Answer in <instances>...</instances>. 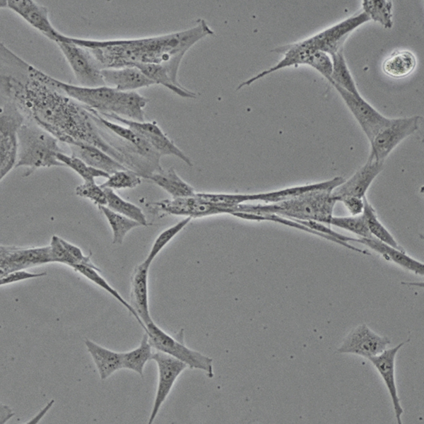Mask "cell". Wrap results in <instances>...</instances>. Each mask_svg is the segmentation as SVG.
Returning a JSON list of instances; mask_svg holds the SVG:
<instances>
[{
    "instance_id": "cell-1",
    "label": "cell",
    "mask_w": 424,
    "mask_h": 424,
    "mask_svg": "<svg viewBox=\"0 0 424 424\" xmlns=\"http://www.w3.org/2000/svg\"><path fill=\"white\" fill-rule=\"evenodd\" d=\"M8 63L14 73L1 72V95L11 98L25 119L45 129L68 146L88 144L105 151L127 168L134 159L105 136L107 129L93 119L86 106L37 78L30 64L13 54Z\"/></svg>"
},
{
    "instance_id": "cell-2",
    "label": "cell",
    "mask_w": 424,
    "mask_h": 424,
    "mask_svg": "<svg viewBox=\"0 0 424 424\" xmlns=\"http://www.w3.org/2000/svg\"><path fill=\"white\" fill-rule=\"evenodd\" d=\"M73 43L87 49L102 69L155 63L165 68L177 67L184 56L181 35L173 33L139 39L95 40L69 37Z\"/></svg>"
},
{
    "instance_id": "cell-3",
    "label": "cell",
    "mask_w": 424,
    "mask_h": 424,
    "mask_svg": "<svg viewBox=\"0 0 424 424\" xmlns=\"http://www.w3.org/2000/svg\"><path fill=\"white\" fill-rule=\"evenodd\" d=\"M345 179L341 176L336 182L328 186L277 203L264 205L242 204L238 206L237 211L276 214L291 220H312L329 225L337 203L331 194L332 191Z\"/></svg>"
},
{
    "instance_id": "cell-4",
    "label": "cell",
    "mask_w": 424,
    "mask_h": 424,
    "mask_svg": "<svg viewBox=\"0 0 424 424\" xmlns=\"http://www.w3.org/2000/svg\"><path fill=\"white\" fill-rule=\"evenodd\" d=\"M18 151L15 167H28L23 177L30 175L36 169L65 166L57 155L64 152L59 140L33 122L25 120L18 133Z\"/></svg>"
},
{
    "instance_id": "cell-5",
    "label": "cell",
    "mask_w": 424,
    "mask_h": 424,
    "mask_svg": "<svg viewBox=\"0 0 424 424\" xmlns=\"http://www.w3.org/2000/svg\"><path fill=\"white\" fill-rule=\"evenodd\" d=\"M145 326L144 332L147 334L152 348L181 360L190 369L202 370L208 377H213V359L187 347L184 341L183 329L172 336L159 327L153 321L148 323Z\"/></svg>"
},
{
    "instance_id": "cell-6",
    "label": "cell",
    "mask_w": 424,
    "mask_h": 424,
    "mask_svg": "<svg viewBox=\"0 0 424 424\" xmlns=\"http://www.w3.org/2000/svg\"><path fill=\"white\" fill-rule=\"evenodd\" d=\"M25 120L16 103L9 97L1 95V180L16 166L18 151V133Z\"/></svg>"
},
{
    "instance_id": "cell-7",
    "label": "cell",
    "mask_w": 424,
    "mask_h": 424,
    "mask_svg": "<svg viewBox=\"0 0 424 424\" xmlns=\"http://www.w3.org/2000/svg\"><path fill=\"white\" fill-rule=\"evenodd\" d=\"M34 75L41 81L54 86L79 103L99 113H109L119 91L104 86L86 87L59 81L30 65Z\"/></svg>"
},
{
    "instance_id": "cell-8",
    "label": "cell",
    "mask_w": 424,
    "mask_h": 424,
    "mask_svg": "<svg viewBox=\"0 0 424 424\" xmlns=\"http://www.w3.org/2000/svg\"><path fill=\"white\" fill-rule=\"evenodd\" d=\"M55 43L69 63L79 86H105L101 73L102 69L87 49L73 43L68 36L61 33Z\"/></svg>"
},
{
    "instance_id": "cell-9",
    "label": "cell",
    "mask_w": 424,
    "mask_h": 424,
    "mask_svg": "<svg viewBox=\"0 0 424 424\" xmlns=\"http://www.w3.org/2000/svg\"><path fill=\"white\" fill-rule=\"evenodd\" d=\"M421 117L418 115L390 119L373 139L369 141V157L384 162L391 152L406 138L419 128Z\"/></svg>"
},
{
    "instance_id": "cell-10",
    "label": "cell",
    "mask_w": 424,
    "mask_h": 424,
    "mask_svg": "<svg viewBox=\"0 0 424 424\" xmlns=\"http://www.w3.org/2000/svg\"><path fill=\"white\" fill-rule=\"evenodd\" d=\"M370 20L364 11L360 12L301 42L311 50L332 55L343 49V43L351 33Z\"/></svg>"
},
{
    "instance_id": "cell-11",
    "label": "cell",
    "mask_w": 424,
    "mask_h": 424,
    "mask_svg": "<svg viewBox=\"0 0 424 424\" xmlns=\"http://www.w3.org/2000/svg\"><path fill=\"white\" fill-rule=\"evenodd\" d=\"M99 114L107 119L118 122L137 132L143 136L160 155H174L179 158L189 167L193 166L191 159L174 143V142L163 131L155 122H137L124 119L114 114Z\"/></svg>"
},
{
    "instance_id": "cell-12",
    "label": "cell",
    "mask_w": 424,
    "mask_h": 424,
    "mask_svg": "<svg viewBox=\"0 0 424 424\" xmlns=\"http://www.w3.org/2000/svg\"><path fill=\"white\" fill-rule=\"evenodd\" d=\"M151 360L158 367V384L148 424H151L170 394L177 379L188 366L181 360L160 351L153 353Z\"/></svg>"
},
{
    "instance_id": "cell-13",
    "label": "cell",
    "mask_w": 424,
    "mask_h": 424,
    "mask_svg": "<svg viewBox=\"0 0 424 424\" xmlns=\"http://www.w3.org/2000/svg\"><path fill=\"white\" fill-rule=\"evenodd\" d=\"M391 344L390 339L381 336L366 324H361L351 330L337 348L339 353L354 354L370 358L377 355Z\"/></svg>"
},
{
    "instance_id": "cell-14",
    "label": "cell",
    "mask_w": 424,
    "mask_h": 424,
    "mask_svg": "<svg viewBox=\"0 0 424 424\" xmlns=\"http://www.w3.org/2000/svg\"><path fill=\"white\" fill-rule=\"evenodd\" d=\"M51 263L49 247L0 246V277L17 270Z\"/></svg>"
},
{
    "instance_id": "cell-15",
    "label": "cell",
    "mask_w": 424,
    "mask_h": 424,
    "mask_svg": "<svg viewBox=\"0 0 424 424\" xmlns=\"http://www.w3.org/2000/svg\"><path fill=\"white\" fill-rule=\"evenodd\" d=\"M86 107L91 113L92 118L94 120L101 124L117 138L131 145L141 158L145 160L149 165L155 167L158 171L162 170L160 165L161 155L143 136L129 127L107 119L100 115L96 110Z\"/></svg>"
},
{
    "instance_id": "cell-16",
    "label": "cell",
    "mask_w": 424,
    "mask_h": 424,
    "mask_svg": "<svg viewBox=\"0 0 424 424\" xmlns=\"http://www.w3.org/2000/svg\"><path fill=\"white\" fill-rule=\"evenodd\" d=\"M384 164V162L368 156L362 167L332 191V196L337 202L345 196L364 198L373 181L383 170Z\"/></svg>"
},
{
    "instance_id": "cell-17",
    "label": "cell",
    "mask_w": 424,
    "mask_h": 424,
    "mask_svg": "<svg viewBox=\"0 0 424 424\" xmlns=\"http://www.w3.org/2000/svg\"><path fill=\"white\" fill-rule=\"evenodd\" d=\"M332 86L339 93L370 141L390 119L382 115L362 97L356 98L341 87L336 84Z\"/></svg>"
},
{
    "instance_id": "cell-18",
    "label": "cell",
    "mask_w": 424,
    "mask_h": 424,
    "mask_svg": "<svg viewBox=\"0 0 424 424\" xmlns=\"http://www.w3.org/2000/svg\"><path fill=\"white\" fill-rule=\"evenodd\" d=\"M0 4L1 7L13 11L49 40L58 41L61 33L52 25L45 6L33 0H7Z\"/></svg>"
},
{
    "instance_id": "cell-19",
    "label": "cell",
    "mask_w": 424,
    "mask_h": 424,
    "mask_svg": "<svg viewBox=\"0 0 424 424\" xmlns=\"http://www.w3.org/2000/svg\"><path fill=\"white\" fill-rule=\"evenodd\" d=\"M404 344L405 342H401L393 348L385 349L377 355L368 358L384 381L390 396L395 417L399 424L401 423V416L404 413V409L400 404L396 384L395 360L398 351Z\"/></svg>"
},
{
    "instance_id": "cell-20",
    "label": "cell",
    "mask_w": 424,
    "mask_h": 424,
    "mask_svg": "<svg viewBox=\"0 0 424 424\" xmlns=\"http://www.w3.org/2000/svg\"><path fill=\"white\" fill-rule=\"evenodd\" d=\"M151 265L144 261L138 264L131 276L129 304L141 322L143 330L145 325L153 321L149 309L148 276Z\"/></svg>"
},
{
    "instance_id": "cell-21",
    "label": "cell",
    "mask_w": 424,
    "mask_h": 424,
    "mask_svg": "<svg viewBox=\"0 0 424 424\" xmlns=\"http://www.w3.org/2000/svg\"><path fill=\"white\" fill-rule=\"evenodd\" d=\"M153 207L175 215L191 218H201L218 213H225V210L218 206L194 196L163 200L153 204Z\"/></svg>"
},
{
    "instance_id": "cell-22",
    "label": "cell",
    "mask_w": 424,
    "mask_h": 424,
    "mask_svg": "<svg viewBox=\"0 0 424 424\" xmlns=\"http://www.w3.org/2000/svg\"><path fill=\"white\" fill-rule=\"evenodd\" d=\"M101 73L105 86L118 91H134L154 84L136 66L102 69Z\"/></svg>"
},
{
    "instance_id": "cell-23",
    "label": "cell",
    "mask_w": 424,
    "mask_h": 424,
    "mask_svg": "<svg viewBox=\"0 0 424 424\" xmlns=\"http://www.w3.org/2000/svg\"><path fill=\"white\" fill-rule=\"evenodd\" d=\"M355 241L367 246L386 260L396 264L405 270L418 276L424 274L423 263L408 255L404 249L393 247L372 237L369 238L355 237Z\"/></svg>"
},
{
    "instance_id": "cell-24",
    "label": "cell",
    "mask_w": 424,
    "mask_h": 424,
    "mask_svg": "<svg viewBox=\"0 0 424 424\" xmlns=\"http://www.w3.org/2000/svg\"><path fill=\"white\" fill-rule=\"evenodd\" d=\"M71 155L77 157L90 166L111 175L118 170L129 169L101 149L88 144L69 146Z\"/></svg>"
},
{
    "instance_id": "cell-25",
    "label": "cell",
    "mask_w": 424,
    "mask_h": 424,
    "mask_svg": "<svg viewBox=\"0 0 424 424\" xmlns=\"http://www.w3.org/2000/svg\"><path fill=\"white\" fill-rule=\"evenodd\" d=\"M85 345L98 370L101 380L122 369V353L113 351L86 338Z\"/></svg>"
},
{
    "instance_id": "cell-26",
    "label": "cell",
    "mask_w": 424,
    "mask_h": 424,
    "mask_svg": "<svg viewBox=\"0 0 424 424\" xmlns=\"http://www.w3.org/2000/svg\"><path fill=\"white\" fill-rule=\"evenodd\" d=\"M148 102V98L136 91H119L109 113L133 121L143 122L144 108Z\"/></svg>"
},
{
    "instance_id": "cell-27",
    "label": "cell",
    "mask_w": 424,
    "mask_h": 424,
    "mask_svg": "<svg viewBox=\"0 0 424 424\" xmlns=\"http://www.w3.org/2000/svg\"><path fill=\"white\" fill-rule=\"evenodd\" d=\"M146 178L163 189L173 199L194 196L196 194L194 189L182 179L173 167L154 172Z\"/></svg>"
},
{
    "instance_id": "cell-28",
    "label": "cell",
    "mask_w": 424,
    "mask_h": 424,
    "mask_svg": "<svg viewBox=\"0 0 424 424\" xmlns=\"http://www.w3.org/2000/svg\"><path fill=\"white\" fill-rule=\"evenodd\" d=\"M132 66H136L154 84H160L182 98H196V94L182 86L175 83L171 78L167 69L160 64L155 63H137Z\"/></svg>"
},
{
    "instance_id": "cell-29",
    "label": "cell",
    "mask_w": 424,
    "mask_h": 424,
    "mask_svg": "<svg viewBox=\"0 0 424 424\" xmlns=\"http://www.w3.org/2000/svg\"><path fill=\"white\" fill-rule=\"evenodd\" d=\"M416 66V59L409 51H396L391 53L382 63L384 73L394 78L406 77Z\"/></svg>"
},
{
    "instance_id": "cell-30",
    "label": "cell",
    "mask_w": 424,
    "mask_h": 424,
    "mask_svg": "<svg viewBox=\"0 0 424 424\" xmlns=\"http://www.w3.org/2000/svg\"><path fill=\"white\" fill-rule=\"evenodd\" d=\"M362 214L372 237L393 247L404 249L393 235L380 221L375 209L367 196L364 197V209Z\"/></svg>"
},
{
    "instance_id": "cell-31",
    "label": "cell",
    "mask_w": 424,
    "mask_h": 424,
    "mask_svg": "<svg viewBox=\"0 0 424 424\" xmlns=\"http://www.w3.org/2000/svg\"><path fill=\"white\" fill-rule=\"evenodd\" d=\"M332 61L331 85L336 84L356 98L361 97L345 60L343 49L331 55Z\"/></svg>"
},
{
    "instance_id": "cell-32",
    "label": "cell",
    "mask_w": 424,
    "mask_h": 424,
    "mask_svg": "<svg viewBox=\"0 0 424 424\" xmlns=\"http://www.w3.org/2000/svg\"><path fill=\"white\" fill-rule=\"evenodd\" d=\"M152 348L148 335L144 332L139 346L122 353V368L134 371L143 377L145 365L151 360Z\"/></svg>"
},
{
    "instance_id": "cell-33",
    "label": "cell",
    "mask_w": 424,
    "mask_h": 424,
    "mask_svg": "<svg viewBox=\"0 0 424 424\" xmlns=\"http://www.w3.org/2000/svg\"><path fill=\"white\" fill-rule=\"evenodd\" d=\"M107 195V205L109 208L138 222L141 225H147V220L142 210L136 205L119 196L114 190L104 189Z\"/></svg>"
},
{
    "instance_id": "cell-34",
    "label": "cell",
    "mask_w": 424,
    "mask_h": 424,
    "mask_svg": "<svg viewBox=\"0 0 424 424\" xmlns=\"http://www.w3.org/2000/svg\"><path fill=\"white\" fill-rule=\"evenodd\" d=\"M99 209L105 216L112 231V243L120 245L126 235L132 229L141 225L122 214L111 210L106 206H98Z\"/></svg>"
},
{
    "instance_id": "cell-35",
    "label": "cell",
    "mask_w": 424,
    "mask_h": 424,
    "mask_svg": "<svg viewBox=\"0 0 424 424\" xmlns=\"http://www.w3.org/2000/svg\"><path fill=\"white\" fill-rule=\"evenodd\" d=\"M75 271L80 273L90 281L93 282L95 285H98L101 288L106 290L112 297L117 300L124 307H125L129 312L135 317L139 324L141 325V322L136 314L134 309L130 305L129 302H127L122 295L114 289L107 281L100 274V271L94 269L91 267L86 266L84 265L76 264L72 268Z\"/></svg>"
},
{
    "instance_id": "cell-36",
    "label": "cell",
    "mask_w": 424,
    "mask_h": 424,
    "mask_svg": "<svg viewBox=\"0 0 424 424\" xmlns=\"http://www.w3.org/2000/svg\"><path fill=\"white\" fill-rule=\"evenodd\" d=\"M362 5L364 12L370 19L380 23L386 28L392 27V1L389 0H363Z\"/></svg>"
},
{
    "instance_id": "cell-37",
    "label": "cell",
    "mask_w": 424,
    "mask_h": 424,
    "mask_svg": "<svg viewBox=\"0 0 424 424\" xmlns=\"http://www.w3.org/2000/svg\"><path fill=\"white\" fill-rule=\"evenodd\" d=\"M57 158L65 166L78 174L84 181H95V177L107 178L110 176L108 173L90 166L81 159L64 152L59 153Z\"/></svg>"
},
{
    "instance_id": "cell-38",
    "label": "cell",
    "mask_w": 424,
    "mask_h": 424,
    "mask_svg": "<svg viewBox=\"0 0 424 424\" xmlns=\"http://www.w3.org/2000/svg\"><path fill=\"white\" fill-rule=\"evenodd\" d=\"M192 218L186 217L173 225L163 230L155 239L144 261L151 265L161 250L191 221Z\"/></svg>"
},
{
    "instance_id": "cell-39",
    "label": "cell",
    "mask_w": 424,
    "mask_h": 424,
    "mask_svg": "<svg viewBox=\"0 0 424 424\" xmlns=\"http://www.w3.org/2000/svg\"><path fill=\"white\" fill-rule=\"evenodd\" d=\"M329 225L348 231L359 238L372 237L363 214L349 216H333Z\"/></svg>"
},
{
    "instance_id": "cell-40",
    "label": "cell",
    "mask_w": 424,
    "mask_h": 424,
    "mask_svg": "<svg viewBox=\"0 0 424 424\" xmlns=\"http://www.w3.org/2000/svg\"><path fill=\"white\" fill-rule=\"evenodd\" d=\"M141 183V175L130 169L118 170L107 178L100 184L102 189L109 188L113 190L121 189H132Z\"/></svg>"
},
{
    "instance_id": "cell-41",
    "label": "cell",
    "mask_w": 424,
    "mask_h": 424,
    "mask_svg": "<svg viewBox=\"0 0 424 424\" xmlns=\"http://www.w3.org/2000/svg\"><path fill=\"white\" fill-rule=\"evenodd\" d=\"M75 192L78 196L88 199L98 206L107 205L106 193L95 181H84L76 187Z\"/></svg>"
},
{
    "instance_id": "cell-42",
    "label": "cell",
    "mask_w": 424,
    "mask_h": 424,
    "mask_svg": "<svg viewBox=\"0 0 424 424\" xmlns=\"http://www.w3.org/2000/svg\"><path fill=\"white\" fill-rule=\"evenodd\" d=\"M49 247L51 263H60L71 268L76 265L73 257L61 243L60 237L54 235Z\"/></svg>"
},
{
    "instance_id": "cell-43",
    "label": "cell",
    "mask_w": 424,
    "mask_h": 424,
    "mask_svg": "<svg viewBox=\"0 0 424 424\" xmlns=\"http://www.w3.org/2000/svg\"><path fill=\"white\" fill-rule=\"evenodd\" d=\"M308 66L319 72L329 81L332 73V61L329 55L322 51H315L310 57Z\"/></svg>"
},
{
    "instance_id": "cell-44",
    "label": "cell",
    "mask_w": 424,
    "mask_h": 424,
    "mask_svg": "<svg viewBox=\"0 0 424 424\" xmlns=\"http://www.w3.org/2000/svg\"><path fill=\"white\" fill-rule=\"evenodd\" d=\"M60 240L64 247L76 261V264L84 265L96 269L100 272L101 271L91 261V253H90L89 255H85L78 247L67 242L61 237H60Z\"/></svg>"
},
{
    "instance_id": "cell-45",
    "label": "cell",
    "mask_w": 424,
    "mask_h": 424,
    "mask_svg": "<svg viewBox=\"0 0 424 424\" xmlns=\"http://www.w3.org/2000/svg\"><path fill=\"white\" fill-rule=\"evenodd\" d=\"M47 272L31 273L24 270H17L0 277V285H4L18 281L45 276Z\"/></svg>"
},
{
    "instance_id": "cell-46",
    "label": "cell",
    "mask_w": 424,
    "mask_h": 424,
    "mask_svg": "<svg viewBox=\"0 0 424 424\" xmlns=\"http://www.w3.org/2000/svg\"><path fill=\"white\" fill-rule=\"evenodd\" d=\"M342 202L351 216L361 215L364 209V198L345 196L339 200Z\"/></svg>"
},
{
    "instance_id": "cell-47",
    "label": "cell",
    "mask_w": 424,
    "mask_h": 424,
    "mask_svg": "<svg viewBox=\"0 0 424 424\" xmlns=\"http://www.w3.org/2000/svg\"><path fill=\"white\" fill-rule=\"evenodd\" d=\"M13 415L14 413L8 406L1 404V424L5 423Z\"/></svg>"
}]
</instances>
